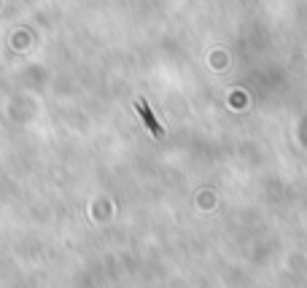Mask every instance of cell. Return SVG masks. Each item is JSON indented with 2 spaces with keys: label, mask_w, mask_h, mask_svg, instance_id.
<instances>
[{
  "label": "cell",
  "mask_w": 307,
  "mask_h": 288,
  "mask_svg": "<svg viewBox=\"0 0 307 288\" xmlns=\"http://www.w3.org/2000/svg\"><path fill=\"white\" fill-rule=\"evenodd\" d=\"M138 111L143 113V119H146V124H148V127H151V132H154V135H162V127L156 124V119L151 116V111L146 108V103H138Z\"/></svg>",
  "instance_id": "1"
}]
</instances>
